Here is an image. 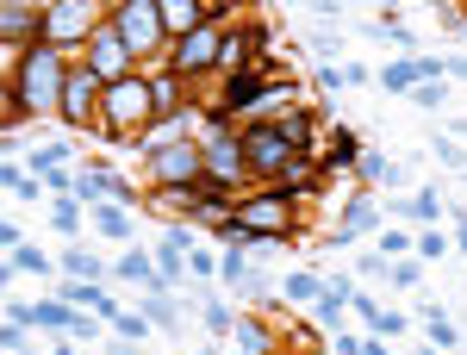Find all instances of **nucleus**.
<instances>
[{
	"label": "nucleus",
	"mask_w": 467,
	"mask_h": 355,
	"mask_svg": "<svg viewBox=\"0 0 467 355\" xmlns=\"http://www.w3.org/2000/svg\"><path fill=\"white\" fill-rule=\"evenodd\" d=\"M75 63H63V50L57 44H32L26 50V63H19V75L6 81V119H13V131H19V119L26 112H63V81H69Z\"/></svg>",
	"instance_id": "nucleus-1"
},
{
	"label": "nucleus",
	"mask_w": 467,
	"mask_h": 355,
	"mask_svg": "<svg viewBox=\"0 0 467 355\" xmlns=\"http://www.w3.org/2000/svg\"><path fill=\"white\" fill-rule=\"evenodd\" d=\"M100 112H107V131H100V138L131 143L125 131L156 119V94H150V75H125V81H107V94H100Z\"/></svg>",
	"instance_id": "nucleus-2"
},
{
	"label": "nucleus",
	"mask_w": 467,
	"mask_h": 355,
	"mask_svg": "<svg viewBox=\"0 0 467 355\" xmlns=\"http://www.w3.org/2000/svg\"><path fill=\"white\" fill-rule=\"evenodd\" d=\"M200 150H206V193L213 200H224V187L250 169V156H244V138L224 125V112H213L206 119V131H200Z\"/></svg>",
	"instance_id": "nucleus-3"
},
{
	"label": "nucleus",
	"mask_w": 467,
	"mask_h": 355,
	"mask_svg": "<svg viewBox=\"0 0 467 355\" xmlns=\"http://www.w3.org/2000/svg\"><path fill=\"white\" fill-rule=\"evenodd\" d=\"M112 26H119L125 44H131V57H150V50H162V44H169L162 0H119V6H112Z\"/></svg>",
	"instance_id": "nucleus-4"
},
{
	"label": "nucleus",
	"mask_w": 467,
	"mask_h": 355,
	"mask_svg": "<svg viewBox=\"0 0 467 355\" xmlns=\"http://www.w3.org/2000/svg\"><path fill=\"white\" fill-rule=\"evenodd\" d=\"M244 156H250V169L255 175H268V181H281L293 169V156H299V143L275 125V119H262V125H250L244 131Z\"/></svg>",
	"instance_id": "nucleus-5"
},
{
	"label": "nucleus",
	"mask_w": 467,
	"mask_h": 355,
	"mask_svg": "<svg viewBox=\"0 0 467 355\" xmlns=\"http://www.w3.org/2000/svg\"><path fill=\"white\" fill-rule=\"evenodd\" d=\"M293 100V81H275L268 69H244L224 81V94H218V112H250V107H281Z\"/></svg>",
	"instance_id": "nucleus-6"
},
{
	"label": "nucleus",
	"mask_w": 467,
	"mask_h": 355,
	"mask_svg": "<svg viewBox=\"0 0 467 355\" xmlns=\"http://www.w3.org/2000/svg\"><path fill=\"white\" fill-rule=\"evenodd\" d=\"M100 32V19H94V6L88 0H44V37L37 44H94Z\"/></svg>",
	"instance_id": "nucleus-7"
},
{
	"label": "nucleus",
	"mask_w": 467,
	"mask_h": 355,
	"mask_svg": "<svg viewBox=\"0 0 467 355\" xmlns=\"http://www.w3.org/2000/svg\"><path fill=\"white\" fill-rule=\"evenodd\" d=\"M150 175H156V187H206V150L193 138H181L150 156Z\"/></svg>",
	"instance_id": "nucleus-8"
},
{
	"label": "nucleus",
	"mask_w": 467,
	"mask_h": 355,
	"mask_svg": "<svg viewBox=\"0 0 467 355\" xmlns=\"http://www.w3.org/2000/svg\"><path fill=\"white\" fill-rule=\"evenodd\" d=\"M224 26H200V32H187L169 44V57H175V75H206L218 69V57H224Z\"/></svg>",
	"instance_id": "nucleus-9"
},
{
	"label": "nucleus",
	"mask_w": 467,
	"mask_h": 355,
	"mask_svg": "<svg viewBox=\"0 0 467 355\" xmlns=\"http://www.w3.org/2000/svg\"><path fill=\"white\" fill-rule=\"evenodd\" d=\"M131 63H138V57H131V44H125L119 26L107 19V26L94 32V44H88V69L100 75V81H125V75H138Z\"/></svg>",
	"instance_id": "nucleus-10"
},
{
	"label": "nucleus",
	"mask_w": 467,
	"mask_h": 355,
	"mask_svg": "<svg viewBox=\"0 0 467 355\" xmlns=\"http://www.w3.org/2000/svg\"><path fill=\"white\" fill-rule=\"evenodd\" d=\"M100 94H107V81L88 69V63H75L69 81H63V119H69V125H88V112L100 107Z\"/></svg>",
	"instance_id": "nucleus-11"
},
{
	"label": "nucleus",
	"mask_w": 467,
	"mask_h": 355,
	"mask_svg": "<svg viewBox=\"0 0 467 355\" xmlns=\"http://www.w3.org/2000/svg\"><path fill=\"white\" fill-rule=\"evenodd\" d=\"M0 37H6L13 50H32L37 37H44V6H32V0H6V13H0Z\"/></svg>",
	"instance_id": "nucleus-12"
},
{
	"label": "nucleus",
	"mask_w": 467,
	"mask_h": 355,
	"mask_svg": "<svg viewBox=\"0 0 467 355\" xmlns=\"http://www.w3.org/2000/svg\"><path fill=\"white\" fill-rule=\"evenodd\" d=\"M162 26H169V37H187V32H200V26H213V6H200V0H162Z\"/></svg>",
	"instance_id": "nucleus-13"
},
{
	"label": "nucleus",
	"mask_w": 467,
	"mask_h": 355,
	"mask_svg": "<svg viewBox=\"0 0 467 355\" xmlns=\"http://www.w3.org/2000/svg\"><path fill=\"white\" fill-rule=\"evenodd\" d=\"M112 275H119V281H138L144 293H169V287H162V275H156V262H150L144 249H125V256L112 262Z\"/></svg>",
	"instance_id": "nucleus-14"
},
{
	"label": "nucleus",
	"mask_w": 467,
	"mask_h": 355,
	"mask_svg": "<svg viewBox=\"0 0 467 355\" xmlns=\"http://www.w3.org/2000/svg\"><path fill=\"white\" fill-rule=\"evenodd\" d=\"M349 299H356V281H337V287H324V299H318V324H330V330H343V312H349Z\"/></svg>",
	"instance_id": "nucleus-15"
},
{
	"label": "nucleus",
	"mask_w": 467,
	"mask_h": 355,
	"mask_svg": "<svg viewBox=\"0 0 467 355\" xmlns=\"http://www.w3.org/2000/svg\"><path fill=\"white\" fill-rule=\"evenodd\" d=\"M374 224H380V206H374L368 193H361V200H349V206H343V218H337V231H349V237L374 231Z\"/></svg>",
	"instance_id": "nucleus-16"
},
{
	"label": "nucleus",
	"mask_w": 467,
	"mask_h": 355,
	"mask_svg": "<svg viewBox=\"0 0 467 355\" xmlns=\"http://www.w3.org/2000/svg\"><path fill=\"white\" fill-rule=\"evenodd\" d=\"M63 275H69V281H107L112 268L100 256H88V249H63Z\"/></svg>",
	"instance_id": "nucleus-17"
},
{
	"label": "nucleus",
	"mask_w": 467,
	"mask_h": 355,
	"mask_svg": "<svg viewBox=\"0 0 467 355\" xmlns=\"http://www.w3.org/2000/svg\"><path fill=\"white\" fill-rule=\"evenodd\" d=\"M57 268H63V262H50L44 249H13V256H6V275H37V281H44V275H57Z\"/></svg>",
	"instance_id": "nucleus-18"
},
{
	"label": "nucleus",
	"mask_w": 467,
	"mask_h": 355,
	"mask_svg": "<svg viewBox=\"0 0 467 355\" xmlns=\"http://www.w3.org/2000/svg\"><path fill=\"white\" fill-rule=\"evenodd\" d=\"M94 231H100V237H112V244H125V237H131V213H125V206H94Z\"/></svg>",
	"instance_id": "nucleus-19"
},
{
	"label": "nucleus",
	"mask_w": 467,
	"mask_h": 355,
	"mask_svg": "<svg viewBox=\"0 0 467 355\" xmlns=\"http://www.w3.org/2000/svg\"><path fill=\"white\" fill-rule=\"evenodd\" d=\"M138 312H144L156 330H175V324H181V306L169 299V293H144V299H138Z\"/></svg>",
	"instance_id": "nucleus-20"
},
{
	"label": "nucleus",
	"mask_w": 467,
	"mask_h": 355,
	"mask_svg": "<svg viewBox=\"0 0 467 355\" xmlns=\"http://www.w3.org/2000/svg\"><path fill=\"white\" fill-rule=\"evenodd\" d=\"M393 213H405V218H424V224H436V218L449 213V206H442V193H411V200H393Z\"/></svg>",
	"instance_id": "nucleus-21"
},
{
	"label": "nucleus",
	"mask_w": 467,
	"mask_h": 355,
	"mask_svg": "<svg viewBox=\"0 0 467 355\" xmlns=\"http://www.w3.org/2000/svg\"><path fill=\"white\" fill-rule=\"evenodd\" d=\"M63 169H69V143H44V150H32V175L37 181L63 175Z\"/></svg>",
	"instance_id": "nucleus-22"
},
{
	"label": "nucleus",
	"mask_w": 467,
	"mask_h": 355,
	"mask_svg": "<svg viewBox=\"0 0 467 355\" xmlns=\"http://www.w3.org/2000/svg\"><path fill=\"white\" fill-rule=\"evenodd\" d=\"M218 275H224V287H250V256H244V244H231L224 256H218Z\"/></svg>",
	"instance_id": "nucleus-23"
},
{
	"label": "nucleus",
	"mask_w": 467,
	"mask_h": 355,
	"mask_svg": "<svg viewBox=\"0 0 467 355\" xmlns=\"http://www.w3.org/2000/svg\"><path fill=\"white\" fill-rule=\"evenodd\" d=\"M112 330H119V343H144L156 324H150L144 312H119V318H112Z\"/></svg>",
	"instance_id": "nucleus-24"
},
{
	"label": "nucleus",
	"mask_w": 467,
	"mask_h": 355,
	"mask_svg": "<svg viewBox=\"0 0 467 355\" xmlns=\"http://www.w3.org/2000/svg\"><path fill=\"white\" fill-rule=\"evenodd\" d=\"M0 181H6V193H13V200H37V187H44V181L26 175L19 162H6V175H0Z\"/></svg>",
	"instance_id": "nucleus-25"
},
{
	"label": "nucleus",
	"mask_w": 467,
	"mask_h": 355,
	"mask_svg": "<svg viewBox=\"0 0 467 355\" xmlns=\"http://www.w3.org/2000/svg\"><path fill=\"white\" fill-rule=\"evenodd\" d=\"M424 330H431V343H436V350H455V343H462V330H455V324L442 318L436 306H431V312H424Z\"/></svg>",
	"instance_id": "nucleus-26"
},
{
	"label": "nucleus",
	"mask_w": 467,
	"mask_h": 355,
	"mask_svg": "<svg viewBox=\"0 0 467 355\" xmlns=\"http://www.w3.org/2000/svg\"><path fill=\"white\" fill-rule=\"evenodd\" d=\"M150 94H156V112H169L181 100V75H150Z\"/></svg>",
	"instance_id": "nucleus-27"
},
{
	"label": "nucleus",
	"mask_w": 467,
	"mask_h": 355,
	"mask_svg": "<svg viewBox=\"0 0 467 355\" xmlns=\"http://www.w3.org/2000/svg\"><path fill=\"white\" fill-rule=\"evenodd\" d=\"M343 162H356V131H349V125H337V143H330V175H337Z\"/></svg>",
	"instance_id": "nucleus-28"
},
{
	"label": "nucleus",
	"mask_w": 467,
	"mask_h": 355,
	"mask_svg": "<svg viewBox=\"0 0 467 355\" xmlns=\"http://www.w3.org/2000/svg\"><path fill=\"white\" fill-rule=\"evenodd\" d=\"M50 224H57V231H81V200H57V206H50Z\"/></svg>",
	"instance_id": "nucleus-29"
},
{
	"label": "nucleus",
	"mask_w": 467,
	"mask_h": 355,
	"mask_svg": "<svg viewBox=\"0 0 467 355\" xmlns=\"http://www.w3.org/2000/svg\"><path fill=\"white\" fill-rule=\"evenodd\" d=\"M411 249H418V237H405V231H380V256H387V262H405Z\"/></svg>",
	"instance_id": "nucleus-30"
},
{
	"label": "nucleus",
	"mask_w": 467,
	"mask_h": 355,
	"mask_svg": "<svg viewBox=\"0 0 467 355\" xmlns=\"http://www.w3.org/2000/svg\"><path fill=\"white\" fill-rule=\"evenodd\" d=\"M287 299H312V306H318L324 281H318V275H287Z\"/></svg>",
	"instance_id": "nucleus-31"
},
{
	"label": "nucleus",
	"mask_w": 467,
	"mask_h": 355,
	"mask_svg": "<svg viewBox=\"0 0 467 355\" xmlns=\"http://www.w3.org/2000/svg\"><path fill=\"white\" fill-rule=\"evenodd\" d=\"M387 281H393V287H424V268L405 256V262H387Z\"/></svg>",
	"instance_id": "nucleus-32"
},
{
	"label": "nucleus",
	"mask_w": 467,
	"mask_h": 355,
	"mask_svg": "<svg viewBox=\"0 0 467 355\" xmlns=\"http://www.w3.org/2000/svg\"><path fill=\"white\" fill-rule=\"evenodd\" d=\"M156 275H162V287H175V281H181V249H175V244L156 249Z\"/></svg>",
	"instance_id": "nucleus-33"
},
{
	"label": "nucleus",
	"mask_w": 467,
	"mask_h": 355,
	"mask_svg": "<svg viewBox=\"0 0 467 355\" xmlns=\"http://www.w3.org/2000/svg\"><path fill=\"white\" fill-rule=\"evenodd\" d=\"M200 318L213 324L218 337H231V330H237V318H231V312H224V306H218V299H200Z\"/></svg>",
	"instance_id": "nucleus-34"
},
{
	"label": "nucleus",
	"mask_w": 467,
	"mask_h": 355,
	"mask_svg": "<svg viewBox=\"0 0 467 355\" xmlns=\"http://www.w3.org/2000/svg\"><path fill=\"white\" fill-rule=\"evenodd\" d=\"M442 249H449V237H442V231H418V256H424V262H436Z\"/></svg>",
	"instance_id": "nucleus-35"
},
{
	"label": "nucleus",
	"mask_w": 467,
	"mask_h": 355,
	"mask_svg": "<svg viewBox=\"0 0 467 355\" xmlns=\"http://www.w3.org/2000/svg\"><path fill=\"white\" fill-rule=\"evenodd\" d=\"M411 100H418V107H442V100H449V88H442V81H424V88H418V94H411Z\"/></svg>",
	"instance_id": "nucleus-36"
},
{
	"label": "nucleus",
	"mask_w": 467,
	"mask_h": 355,
	"mask_svg": "<svg viewBox=\"0 0 467 355\" xmlns=\"http://www.w3.org/2000/svg\"><path fill=\"white\" fill-rule=\"evenodd\" d=\"M107 200L112 206H138V187H125L119 175H107Z\"/></svg>",
	"instance_id": "nucleus-37"
},
{
	"label": "nucleus",
	"mask_w": 467,
	"mask_h": 355,
	"mask_svg": "<svg viewBox=\"0 0 467 355\" xmlns=\"http://www.w3.org/2000/svg\"><path fill=\"white\" fill-rule=\"evenodd\" d=\"M436 162H449V169H467V150H462V143H436Z\"/></svg>",
	"instance_id": "nucleus-38"
},
{
	"label": "nucleus",
	"mask_w": 467,
	"mask_h": 355,
	"mask_svg": "<svg viewBox=\"0 0 467 355\" xmlns=\"http://www.w3.org/2000/svg\"><path fill=\"white\" fill-rule=\"evenodd\" d=\"M368 81H374V75L361 69V63H343V88H368Z\"/></svg>",
	"instance_id": "nucleus-39"
},
{
	"label": "nucleus",
	"mask_w": 467,
	"mask_h": 355,
	"mask_svg": "<svg viewBox=\"0 0 467 355\" xmlns=\"http://www.w3.org/2000/svg\"><path fill=\"white\" fill-rule=\"evenodd\" d=\"M337 355H361V343L349 337V330H337Z\"/></svg>",
	"instance_id": "nucleus-40"
},
{
	"label": "nucleus",
	"mask_w": 467,
	"mask_h": 355,
	"mask_svg": "<svg viewBox=\"0 0 467 355\" xmlns=\"http://www.w3.org/2000/svg\"><path fill=\"white\" fill-rule=\"evenodd\" d=\"M442 69H449V75H462V81H467V57H442Z\"/></svg>",
	"instance_id": "nucleus-41"
},
{
	"label": "nucleus",
	"mask_w": 467,
	"mask_h": 355,
	"mask_svg": "<svg viewBox=\"0 0 467 355\" xmlns=\"http://www.w3.org/2000/svg\"><path fill=\"white\" fill-rule=\"evenodd\" d=\"M112 355H138V343H112Z\"/></svg>",
	"instance_id": "nucleus-42"
},
{
	"label": "nucleus",
	"mask_w": 467,
	"mask_h": 355,
	"mask_svg": "<svg viewBox=\"0 0 467 355\" xmlns=\"http://www.w3.org/2000/svg\"><path fill=\"white\" fill-rule=\"evenodd\" d=\"M424 355H436V350H424Z\"/></svg>",
	"instance_id": "nucleus-43"
}]
</instances>
